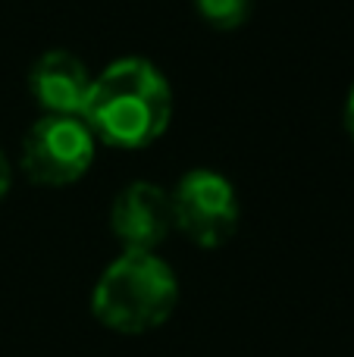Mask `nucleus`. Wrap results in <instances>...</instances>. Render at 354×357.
I'll return each mask as SVG.
<instances>
[{"instance_id":"f257e3e1","label":"nucleus","mask_w":354,"mask_h":357,"mask_svg":"<svg viewBox=\"0 0 354 357\" xmlns=\"http://www.w3.org/2000/svg\"><path fill=\"white\" fill-rule=\"evenodd\" d=\"M82 119L98 142L119 151H141L167 132L173 91L154 63L125 56L91 79Z\"/></svg>"},{"instance_id":"f03ea898","label":"nucleus","mask_w":354,"mask_h":357,"mask_svg":"<svg viewBox=\"0 0 354 357\" xmlns=\"http://www.w3.org/2000/svg\"><path fill=\"white\" fill-rule=\"evenodd\" d=\"M179 304V279L157 251H123L91 291V314L119 335L163 326Z\"/></svg>"},{"instance_id":"7ed1b4c3","label":"nucleus","mask_w":354,"mask_h":357,"mask_svg":"<svg viewBox=\"0 0 354 357\" xmlns=\"http://www.w3.org/2000/svg\"><path fill=\"white\" fill-rule=\"evenodd\" d=\"M98 138L82 116H41L22 138L19 163L35 185L63 188L91 169Z\"/></svg>"},{"instance_id":"20e7f679","label":"nucleus","mask_w":354,"mask_h":357,"mask_svg":"<svg viewBox=\"0 0 354 357\" xmlns=\"http://www.w3.org/2000/svg\"><path fill=\"white\" fill-rule=\"evenodd\" d=\"M173 226L198 248H223L238 229V195L217 169H192L169 195Z\"/></svg>"},{"instance_id":"39448f33","label":"nucleus","mask_w":354,"mask_h":357,"mask_svg":"<svg viewBox=\"0 0 354 357\" xmlns=\"http://www.w3.org/2000/svg\"><path fill=\"white\" fill-rule=\"evenodd\" d=\"M110 226L123 251H154L173 232V201L160 185L132 182L113 201Z\"/></svg>"},{"instance_id":"423d86ee","label":"nucleus","mask_w":354,"mask_h":357,"mask_svg":"<svg viewBox=\"0 0 354 357\" xmlns=\"http://www.w3.org/2000/svg\"><path fill=\"white\" fill-rule=\"evenodd\" d=\"M88 66L69 50H47L29 73V91L47 116H82L91 91Z\"/></svg>"},{"instance_id":"0eeeda50","label":"nucleus","mask_w":354,"mask_h":357,"mask_svg":"<svg viewBox=\"0 0 354 357\" xmlns=\"http://www.w3.org/2000/svg\"><path fill=\"white\" fill-rule=\"evenodd\" d=\"M194 10H198V16L210 29L232 31V29H242L251 19L254 0H194Z\"/></svg>"},{"instance_id":"6e6552de","label":"nucleus","mask_w":354,"mask_h":357,"mask_svg":"<svg viewBox=\"0 0 354 357\" xmlns=\"http://www.w3.org/2000/svg\"><path fill=\"white\" fill-rule=\"evenodd\" d=\"M10 178H13V173H10V160H6L3 151H0V201H3L6 191H10Z\"/></svg>"},{"instance_id":"1a4fd4ad","label":"nucleus","mask_w":354,"mask_h":357,"mask_svg":"<svg viewBox=\"0 0 354 357\" xmlns=\"http://www.w3.org/2000/svg\"><path fill=\"white\" fill-rule=\"evenodd\" d=\"M345 126H348V135H351V142H354V85H351V91H348V100H345Z\"/></svg>"}]
</instances>
